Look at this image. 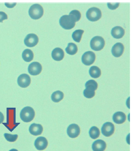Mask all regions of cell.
<instances>
[{"label":"cell","instance_id":"cell-19","mask_svg":"<svg viewBox=\"0 0 134 151\" xmlns=\"http://www.w3.org/2000/svg\"><path fill=\"white\" fill-rule=\"evenodd\" d=\"M23 59L26 62H30L34 59V55L31 49H25L24 50L22 55Z\"/></svg>","mask_w":134,"mask_h":151},{"label":"cell","instance_id":"cell-32","mask_svg":"<svg viewBox=\"0 0 134 151\" xmlns=\"http://www.w3.org/2000/svg\"><path fill=\"white\" fill-rule=\"evenodd\" d=\"M4 116L3 114L0 112V124L4 122Z\"/></svg>","mask_w":134,"mask_h":151},{"label":"cell","instance_id":"cell-30","mask_svg":"<svg viewBox=\"0 0 134 151\" xmlns=\"http://www.w3.org/2000/svg\"><path fill=\"white\" fill-rule=\"evenodd\" d=\"M7 19H8L7 15L5 12L1 11L0 12V22H2L3 21Z\"/></svg>","mask_w":134,"mask_h":151},{"label":"cell","instance_id":"cell-28","mask_svg":"<svg viewBox=\"0 0 134 151\" xmlns=\"http://www.w3.org/2000/svg\"><path fill=\"white\" fill-rule=\"evenodd\" d=\"M69 15H72L75 19L76 22L79 21L81 18V14L78 10H73L71 11L69 13Z\"/></svg>","mask_w":134,"mask_h":151},{"label":"cell","instance_id":"cell-15","mask_svg":"<svg viewBox=\"0 0 134 151\" xmlns=\"http://www.w3.org/2000/svg\"><path fill=\"white\" fill-rule=\"evenodd\" d=\"M29 131L32 135L34 136H37L42 134L43 131V128L41 125L34 123L30 126L29 128Z\"/></svg>","mask_w":134,"mask_h":151},{"label":"cell","instance_id":"cell-27","mask_svg":"<svg viewBox=\"0 0 134 151\" xmlns=\"http://www.w3.org/2000/svg\"><path fill=\"white\" fill-rule=\"evenodd\" d=\"M83 95L87 99H92L95 96V91L85 88L83 91Z\"/></svg>","mask_w":134,"mask_h":151},{"label":"cell","instance_id":"cell-33","mask_svg":"<svg viewBox=\"0 0 134 151\" xmlns=\"http://www.w3.org/2000/svg\"><path fill=\"white\" fill-rule=\"evenodd\" d=\"M18 151L17 150H16V149H12V150H11L10 151Z\"/></svg>","mask_w":134,"mask_h":151},{"label":"cell","instance_id":"cell-31","mask_svg":"<svg viewBox=\"0 0 134 151\" xmlns=\"http://www.w3.org/2000/svg\"><path fill=\"white\" fill-rule=\"evenodd\" d=\"M5 5L6 6V7L11 8H14L16 5V3H12V4L11 3H5Z\"/></svg>","mask_w":134,"mask_h":151},{"label":"cell","instance_id":"cell-3","mask_svg":"<svg viewBox=\"0 0 134 151\" xmlns=\"http://www.w3.org/2000/svg\"><path fill=\"white\" fill-rule=\"evenodd\" d=\"M35 112L33 108L31 107H25L21 111V119L25 122H29L34 118Z\"/></svg>","mask_w":134,"mask_h":151},{"label":"cell","instance_id":"cell-20","mask_svg":"<svg viewBox=\"0 0 134 151\" xmlns=\"http://www.w3.org/2000/svg\"><path fill=\"white\" fill-rule=\"evenodd\" d=\"M64 93L61 91H56L51 94V100L54 103H58L64 99Z\"/></svg>","mask_w":134,"mask_h":151},{"label":"cell","instance_id":"cell-6","mask_svg":"<svg viewBox=\"0 0 134 151\" xmlns=\"http://www.w3.org/2000/svg\"><path fill=\"white\" fill-rule=\"evenodd\" d=\"M96 60V55L92 51L86 52L82 56V62L86 66L92 65Z\"/></svg>","mask_w":134,"mask_h":151},{"label":"cell","instance_id":"cell-11","mask_svg":"<svg viewBox=\"0 0 134 151\" xmlns=\"http://www.w3.org/2000/svg\"><path fill=\"white\" fill-rule=\"evenodd\" d=\"M17 81L19 86L22 88H26L31 84V79L28 75L22 74L18 77Z\"/></svg>","mask_w":134,"mask_h":151},{"label":"cell","instance_id":"cell-4","mask_svg":"<svg viewBox=\"0 0 134 151\" xmlns=\"http://www.w3.org/2000/svg\"><path fill=\"white\" fill-rule=\"evenodd\" d=\"M101 15L102 14L101 9L96 7L89 8L86 12V17L88 19L92 22H95L99 20Z\"/></svg>","mask_w":134,"mask_h":151},{"label":"cell","instance_id":"cell-18","mask_svg":"<svg viewBox=\"0 0 134 151\" xmlns=\"http://www.w3.org/2000/svg\"><path fill=\"white\" fill-rule=\"evenodd\" d=\"M106 143L101 140L95 141L92 144V150L93 151H104L106 148Z\"/></svg>","mask_w":134,"mask_h":151},{"label":"cell","instance_id":"cell-7","mask_svg":"<svg viewBox=\"0 0 134 151\" xmlns=\"http://www.w3.org/2000/svg\"><path fill=\"white\" fill-rule=\"evenodd\" d=\"M102 134L106 137H109L111 136L115 131V127L113 124L110 122H107L103 124L101 129Z\"/></svg>","mask_w":134,"mask_h":151},{"label":"cell","instance_id":"cell-10","mask_svg":"<svg viewBox=\"0 0 134 151\" xmlns=\"http://www.w3.org/2000/svg\"><path fill=\"white\" fill-rule=\"evenodd\" d=\"M41 71L42 66L40 63L37 62L31 63L28 67V72L31 75H38L41 72Z\"/></svg>","mask_w":134,"mask_h":151},{"label":"cell","instance_id":"cell-14","mask_svg":"<svg viewBox=\"0 0 134 151\" xmlns=\"http://www.w3.org/2000/svg\"><path fill=\"white\" fill-rule=\"evenodd\" d=\"M51 56L54 60L61 61L64 58V50L60 47H56L52 51Z\"/></svg>","mask_w":134,"mask_h":151},{"label":"cell","instance_id":"cell-24","mask_svg":"<svg viewBox=\"0 0 134 151\" xmlns=\"http://www.w3.org/2000/svg\"><path fill=\"white\" fill-rule=\"evenodd\" d=\"M90 137L93 139H97L100 136L101 132L99 128L96 127H92L89 132Z\"/></svg>","mask_w":134,"mask_h":151},{"label":"cell","instance_id":"cell-26","mask_svg":"<svg viewBox=\"0 0 134 151\" xmlns=\"http://www.w3.org/2000/svg\"><path fill=\"white\" fill-rule=\"evenodd\" d=\"M4 137H5V138L6 139V140L10 142H15L18 138V135L17 134L12 135V134H8V133L4 134Z\"/></svg>","mask_w":134,"mask_h":151},{"label":"cell","instance_id":"cell-23","mask_svg":"<svg viewBox=\"0 0 134 151\" xmlns=\"http://www.w3.org/2000/svg\"><path fill=\"white\" fill-rule=\"evenodd\" d=\"M85 87L86 89L95 91L98 87V84L95 80H90L85 83Z\"/></svg>","mask_w":134,"mask_h":151},{"label":"cell","instance_id":"cell-2","mask_svg":"<svg viewBox=\"0 0 134 151\" xmlns=\"http://www.w3.org/2000/svg\"><path fill=\"white\" fill-rule=\"evenodd\" d=\"M44 14L43 7L38 4L32 5L29 9V15L33 19H38L42 17Z\"/></svg>","mask_w":134,"mask_h":151},{"label":"cell","instance_id":"cell-22","mask_svg":"<svg viewBox=\"0 0 134 151\" xmlns=\"http://www.w3.org/2000/svg\"><path fill=\"white\" fill-rule=\"evenodd\" d=\"M89 75L90 76L95 78H99L101 76V70L97 66H93L92 67H91L89 69Z\"/></svg>","mask_w":134,"mask_h":151},{"label":"cell","instance_id":"cell-17","mask_svg":"<svg viewBox=\"0 0 134 151\" xmlns=\"http://www.w3.org/2000/svg\"><path fill=\"white\" fill-rule=\"evenodd\" d=\"M126 119L127 117L125 114L121 111L116 112L113 116V121L117 124H123L126 121Z\"/></svg>","mask_w":134,"mask_h":151},{"label":"cell","instance_id":"cell-1","mask_svg":"<svg viewBox=\"0 0 134 151\" xmlns=\"http://www.w3.org/2000/svg\"><path fill=\"white\" fill-rule=\"evenodd\" d=\"M59 22L61 27L63 28L69 30L75 27L76 20L72 15H64L60 18Z\"/></svg>","mask_w":134,"mask_h":151},{"label":"cell","instance_id":"cell-13","mask_svg":"<svg viewBox=\"0 0 134 151\" xmlns=\"http://www.w3.org/2000/svg\"><path fill=\"white\" fill-rule=\"evenodd\" d=\"M124 51V46L121 43H115L111 49L112 55L115 58H119L123 54Z\"/></svg>","mask_w":134,"mask_h":151},{"label":"cell","instance_id":"cell-12","mask_svg":"<svg viewBox=\"0 0 134 151\" xmlns=\"http://www.w3.org/2000/svg\"><path fill=\"white\" fill-rule=\"evenodd\" d=\"M48 145L47 139L43 137H38L34 141V147L38 151L44 150Z\"/></svg>","mask_w":134,"mask_h":151},{"label":"cell","instance_id":"cell-21","mask_svg":"<svg viewBox=\"0 0 134 151\" xmlns=\"http://www.w3.org/2000/svg\"><path fill=\"white\" fill-rule=\"evenodd\" d=\"M66 51L68 54L70 55H74L78 52V47L73 43H69L66 49Z\"/></svg>","mask_w":134,"mask_h":151},{"label":"cell","instance_id":"cell-5","mask_svg":"<svg viewBox=\"0 0 134 151\" xmlns=\"http://www.w3.org/2000/svg\"><path fill=\"white\" fill-rule=\"evenodd\" d=\"M91 47L95 51H100L103 49L105 45V41L101 37L96 36L91 40Z\"/></svg>","mask_w":134,"mask_h":151},{"label":"cell","instance_id":"cell-25","mask_svg":"<svg viewBox=\"0 0 134 151\" xmlns=\"http://www.w3.org/2000/svg\"><path fill=\"white\" fill-rule=\"evenodd\" d=\"M84 33V31L82 30V29H78L76 30L75 31H74L72 35V39L74 40V41H75L76 42L79 43L81 40L82 35Z\"/></svg>","mask_w":134,"mask_h":151},{"label":"cell","instance_id":"cell-29","mask_svg":"<svg viewBox=\"0 0 134 151\" xmlns=\"http://www.w3.org/2000/svg\"><path fill=\"white\" fill-rule=\"evenodd\" d=\"M120 5V3L118 2H108L107 4V6H108V8L110 9H111V10H114L115 9H117Z\"/></svg>","mask_w":134,"mask_h":151},{"label":"cell","instance_id":"cell-9","mask_svg":"<svg viewBox=\"0 0 134 151\" xmlns=\"http://www.w3.org/2000/svg\"><path fill=\"white\" fill-rule=\"evenodd\" d=\"M38 42V37L34 34H28L24 39V43L25 45L29 47H33L35 46Z\"/></svg>","mask_w":134,"mask_h":151},{"label":"cell","instance_id":"cell-16","mask_svg":"<svg viewBox=\"0 0 134 151\" xmlns=\"http://www.w3.org/2000/svg\"><path fill=\"white\" fill-rule=\"evenodd\" d=\"M125 34V30L121 27L117 26L111 29V35L115 39L122 38Z\"/></svg>","mask_w":134,"mask_h":151},{"label":"cell","instance_id":"cell-8","mask_svg":"<svg viewBox=\"0 0 134 151\" xmlns=\"http://www.w3.org/2000/svg\"><path fill=\"white\" fill-rule=\"evenodd\" d=\"M80 128L75 124H72L67 128V134L71 138H75L80 134Z\"/></svg>","mask_w":134,"mask_h":151}]
</instances>
